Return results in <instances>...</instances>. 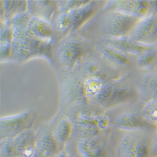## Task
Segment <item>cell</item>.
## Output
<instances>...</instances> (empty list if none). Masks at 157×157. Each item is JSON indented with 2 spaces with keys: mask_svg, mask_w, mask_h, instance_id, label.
I'll return each instance as SVG.
<instances>
[{
  "mask_svg": "<svg viewBox=\"0 0 157 157\" xmlns=\"http://www.w3.org/2000/svg\"><path fill=\"white\" fill-rule=\"evenodd\" d=\"M13 29L14 30V38L11 44L13 59L22 62L36 57L52 60V42L34 38L28 35L23 29Z\"/></svg>",
  "mask_w": 157,
  "mask_h": 157,
  "instance_id": "6da1fadb",
  "label": "cell"
},
{
  "mask_svg": "<svg viewBox=\"0 0 157 157\" xmlns=\"http://www.w3.org/2000/svg\"><path fill=\"white\" fill-rule=\"evenodd\" d=\"M36 119V114L33 111L2 117L0 119L1 140L15 138L25 131L31 129Z\"/></svg>",
  "mask_w": 157,
  "mask_h": 157,
  "instance_id": "7a4b0ae2",
  "label": "cell"
},
{
  "mask_svg": "<svg viewBox=\"0 0 157 157\" xmlns=\"http://www.w3.org/2000/svg\"><path fill=\"white\" fill-rule=\"evenodd\" d=\"M128 36L141 44L155 47L157 44V14L149 13L140 19Z\"/></svg>",
  "mask_w": 157,
  "mask_h": 157,
  "instance_id": "3957f363",
  "label": "cell"
},
{
  "mask_svg": "<svg viewBox=\"0 0 157 157\" xmlns=\"http://www.w3.org/2000/svg\"><path fill=\"white\" fill-rule=\"evenodd\" d=\"M139 18L117 11H109L106 21V29L109 37L119 38L128 36Z\"/></svg>",
  "mask_w": 157,
  "mask_h": 157,
  "instance_id": "277c9868",
  "label": "cell"
},
{
  "mask_svg": "<svg viewBox=\"0 0 157 157\" xmlns=\"http://www.w3.org/2000/svg\"><path fill=\"white\" fill-rule=\"evenodd\" d=\"M106 10L117 11L139 19L149 14L148 1L144 0H114L108 1L104 6Z\"/></svg>",
  "mask_w": 157,
  "mask_h": 157,
  "instance_id": "5b68a950",
  "label": "cell"
},
{
  "mask_svg": "<svg viewBox=\"0 0 157 157\" xmlns=\"http://www.w3.org/2000/svg\"><path fill=\"white\" fill-rule=\"evenodd\" d=\"M150 147L144 138L128 135L120 141L117 148V157H148Z\"/></svg>",
  "mask_w": 157,
  "mask_h": 157,
  "instance_id": "8992f818",
  "label": "cell"
},
{
  "mask_svg": "<svg viewBox=\"0 0 157 157\" xmlns=\"http://www.w3.org/2000/svg\"><path fill=\"white\" fill-rule=\"evenodd\" d=\"M96 116L81 114L72 125V136L78 141L96 137L100 132Z\"/></svg>",
  "mask_w": 157,
  "mask_h": 157,
  "instance_id": "52a82bcc",
  "label": "cell"
},
{
  "mask_svg": "<svg viewBox=\"0 0 157 157\" xmlns=\"http://www.w3.org/2000/svg\"><path fill=\"white\" fill-rule=\"evenodd\" d=\"M86 48L84 44L71 40L62 44L58 49L60 63L65 67L72 69L85 54Z\"/></svg>",
  "mask_w": 157,
  "mask_h": 157,
  "instance_id": "ba28073f",
  "label": "cell"
},
{
  "mask_svg": "<svg viewBox=\"0 0 157 157\" xmlns=\"http://www.w3.org/2000/svg\"><path fill=\"white\" fill-rule=\"evenodd\" d=\"M28 35L39 40L52 42L54 36V31L48 21L42 18L33 16L23 29Z\"/></svg>",
  "mask_w": 157,
  "mask_h": 157,
  "instance_id": "9c48e42d",
  "label": "cell"
},
{
  "mask_svg": "<svg viewBox=\"0 0 157 157\" xmlns=\"http://www.w3.org/2000/svg\"><path fill=\"white\" fill-rule=\"evenodd\" d=\"M64 100L70 104H79L87 99L84 88V81L77 77H70L63 86Z\"/></svg>",
  "mask_w": 157,
  "mask_h": 157,
  "instance_id": "30bf717a",
  "label": "cell"
},
{
  "mask_svg": "<svg viewBox=\"0 0 157 157\" xmlns=\"http://www.w3.org/2000/svg\"><path fill=\"white\" fill-rule=\"evenodd\" d=\"M14 140L17 148V157H32L38 150L37 139L32 129L21 133Z\"/></svg>",
  "mask_w": 157,
  "mask_h": 157,
  "instance_id": "8fae6325",
  "label": "cell"
},
{
  "mask_svg": "<svg viewBox=\"0 0 157 157\" xmlns=\"http://www.w3.org/2000/svg\"><path fill=\"white\" fill-rule=\"evenodd\" d=\"M150 124H151L144 118L141 114L136 112L123 113L117 116L114 121V125L116 128L128 132L141 129Z\"/></svg>",
  "mask_w": 157,
  "mask_h": 157,
  "instance_id": "7c38bea8",
  "label": "cell"
},
{
  "mask_svg": "<svg viewBox=\"0 0 157 157\" xmlns=\"http://www.w3.org/2000/svg\"><path fill=\"white\" fill-rule=\"evenodd\" d=\"M108 44V45L120 50L125 54L136 55L137 56L143 53V52L153 47L141 44L133 40L128 36L119 38L109 37Z\"/></svg>",
  "mask_w": 157,
  "mask_h": 157,
  "instance_id": "4fadbf2b",
  "label": "cell"
},
{
  "mask_svg": "<svg viewBox=\"0 0 157 157\" xmlns=\"http://www.w3.org/2000/svg\"><path fill=\"white\" fill-rule=\"evenodd\" d=\"M96 11V2L90 1L89 3L81 7L68 11L72 23V32L81 28L94 15Z\"/></svg>",
  "mask_w": 157,
  "mask_h": 157,
  "instance_id": "5bb4252c",
  "label": "cell"
},
{
  "mask_svg": "<svg viewBox=\"0 0 157 157\" xmlns=\"http://www.w3.org/2000/svg\"><path fill=\"white\" fill-rule=\"evenodd\" d=\"M77 150L82 157H105L106 155L105 148L97 136L79 141Z\"/></svg>",
  "mask_w": 157,
  "mask_h": 157,
  "instance_id": "9a60e30c",
  "label": "cell"
},
{
  "mask_svg": "<svg viewBox=\"0 0 157 157\" xmlns=\"http://www.w3.org/2000/svg\"><path fill=\"white\" fill-rule=\"evenodd\" d=\"M28 11V1H0L1 21H8L15 15Z\"/></svg>",
  "mask_w": 157,
  "mask_h": 157,
  "instance_id": "2e32d148",
  "label": "cell"
},
{
  "mask_svg": "<svg viewBox=\"0 0 157 157\" xmlns=\"http://www.w3.org/2000/svg\"><path fill=\"white\" fill-rule=\"evenodd\" d=\"M134 96L133 91L126 87H114L111 94L103 108H109L132 99Z\"/></svg>",
  "mask_w": 157,
  "mask_h": 157,
  "instance_id": "e0dca14e",
  "label": "cell"
},
{
  "mask_svg": "<svg viewBox=\"0 0 157 157\" xmlns=\"http://www.w3.org/2000/svg\"><path fill=\"white\" fill-rule=\"evenodd\" d=\"M101 54L104 59L115 65L126 66L130 63L129 60L125 54L108 45L102 48Z\"/></svg>",
  "mask_w": 157,
  "mask_h": 157,
  "instance_id": "ac0fdd59",
  "label": "cell"
},
{
  "mask_svg": "<svg viewBox=\"0 0 157 157\" xmlns=\"http://www.w3.org/2000/svg\"><path fill=\"white\" fill-rule=\"evenodd\" d=\"M36 146L45 157H50L57 153L59 145L53 135L47 134L37 141Z\"/></svg>",
  "mask_w": 157,
  "mask_h": 157,
  "instance_id": "d6986e66",
  "label": "cell"
},
{
  "mask_svg": "<svg viewBox=\"0 0 157 157\" xmlns=\"http://www.w3.org/2000/svg\"><path fill=\"white\" fill-rule=\"evenodd\" d=\"M72 133V124L65 117L62 118L57 124L53 135L58 144L63 145Z\"/></svg>",
  "mask_w": 157,
  "mask_h": 157,
  "instance_id": "ffe728a7",
  "label": "cell"
},
{
  "mask_svg": "<svg viewBox=\"0 0 157 157\" xmlns=\"http://www.w3.org/2000/svg\"><path fill=\"white\" fill-rule=\"evenodd\" d=\"M36 6L38 15L36 17L42 18L48 21L53 15L55 8H58L57 2L54 1H33Z\"/></svg>",
  "mask_w": 157,
  "mask_h": 157,
  "instance_id": "44dd1931",
  "label": "cell"
},
{
  "mask_svg": "<svg viewBox=\"0 0 157 157\" xmlns=\"http://www.w3.org/2000/svg\"><path fill=\"white\" fill-rule=\"evenodd\" d=\"M157 62V50L155 47H151L148 50L143 52L138 56L136 63L141 69H145L155 65Z\"/></svg>",
  "mask_w": 157,
  "mask_h": 157,
  "instance_id": "7402d4cb",
  "label": "cell"
},
{
  "mask_svg": "<svg viewBox=\"0 0 157 157\" xmlns=\"http://www.w3.org/2000/svg\"><path fill=\"white\" fill-rule=\"evenodd\" d=\"M105 84L102 80L95 77H88L84 81L85 93L87 99H94Z\"/></svg>",
  "mask_w": 157,
  "mask_h": 157,
  "instance_id": "603a6c76",
  "label": "cell"
},
{
  "mask_svg": "<svg viewBox=\"0 0 157 157\" xmlns=\"http://www.w3.org/2000/svg\"><path fill=\"white\" fill-rule=\"evenodd\" d=\"M141 115L148 123L157 126V101L148 100L142 108Z\"/></svg>",
  "mask_w": 157,
  "mask_h": 157,
  "instance_id": "cb8c5ba5",
  "label": "cell"
},
{
  "mask_svg": "<svg viewBox=\"0 0 157 157\" xmlns=\"http://www.w3.org/2000/svg\"><path fill=\"white\" fill-rule=\"evenodd\" d=\"M0 156L1 157H17V148L14 138L1 140Z\"/></svg>",
  "mask_w": 157,
  "mask_h": 157,
  "instance_id": "d4e9b609",
  "label": "cell"
},
{
  "mask_svg": "<svg viewBox=\"0 0 157 157\" xmlns=\"http://www.w3.org/2000/svg\"><path fill=\"white\" fill-rule=\"evenodd\" d=\"M56 27L62 34H67L72 32V23L68 11L60 13L57 20Z\"/></svg>",
  "mask_w": 157,
  "mask_h": 157,
  "instance_id": "484cf974",
  "label": "cell"
},
{
  "mask_svg": "<svg viewBox=\"0 0 157 157\" xmlns=\"http://www.w3.org/2000/svg\"><path fill=\"white\" fill-rule=\"evenodd\" d=\"M59 10L62 12H67L79 7H81L90 1L89 0H64V1H56Z\"/></svg>",
  "mask_w": 157,
  "mask_h": 157,
  "instance_id": "4316f807",
  "label": "cell"
},
{
  "mask_svg": "<svg viewBox=\"0 0 157 157\" xmlns=\"http://www.w3.org/2000/svg\"><path fill=\"white\" fill-rule=\"evenodd\" d=\"M14 38V30L6 22L1 21L0 25V44H11Z\"/></svg>",
  "mask_w": 157,
  "mask_h": 157,
  "instance_id": "83f0119b",
  "label": "cell"
},
{
  "mask_svg": "<svg viewBox=\"0 0 157 157\" xmlns=\"http://www.w3.org/2000/svg\"><path fill=\"white\" fill-rule=\"evenodd\" d=\"M0 57L2 62L12 58L11 44H0Z\"/></svg>",
  "mask_w": 157,
  "mask_h": 157,
  "instance_id": "f1b7e54d",
  "label": "cell"
},
{
  "mask_svg": "<svg viewBox=\"0 0 157 157\" xmlns=\"http://www.w3.org/2000/svg\"><path fill=\"white\" fill-rule=\"evenodd\" d=\"M145 87L148 91L151 93V97L155 91L157 89V77H151L145 83Z\"/></svg>",
  "mask_w": 157,
  "mask_h": 157,
  "instance_id": "f546056e",
  "label": "cell"
},
{
  "mask_svg": "<svg viewBox=\"0 0 157 157\" xmlns=\"http://www.w3.org/2000/svg\"><path fill=\"white\" fill-rule=\"evenodd\" d=\"M149 13L157 14V1H148Z\"/></svg>",
  "mask_w": 157,
  "mask_h": 157,
  "instance_id": "4dcf8cb0",
  "label": "cell"
},
{
  "mask_svg": "<svg viewBox=\"0 0 157 157\" xmlns=\"http://www.w3.org/2000/svg\"><path fill=\"white\" fill-rule=\"evenodd\" d=\"M153 149L156 152H157V129H156V135L155 136V138L153 141Z\"/></svg>",
  "mask_w": 157,
  "mask_h": 157,
  "instance_id": "1f68e13d",
  "label": "cell"
},
{
  "mask_svg": "<svg viewBox=\"0 0 157 157\" xmlns=\"http://www.w3.org/2000/svg\"><path fill=\"white\" fill-rule=\"evenodd\" d=\"M150 99H152L157 101V89L153 93V94H152V96H151Z\"/></svg>",
  "mask_w": 157,
  "mask_h": 157,
  "instance_id": "d6a6232c",
  "label": "cell"
},
{
  "mask_svg": "<svg viewBox=\"0 0 157 157\" xmlns=\"http://www.w3.org/2000/svg\"><path fill=\"white\" fill-rule=\"evenodd\" d=\"M57 157H69V156H67L65 153H62L59 154Z\"/></svg>",
  "mask_w": 157,
  "mask_h": 157,
  "instance_id": "836d02e7",
  "label": "cell"
},
{
  "mask_svg": "<svg viewBox=\"0 0 157 157\" xmlns=\"http://www.w3.org/2000/svg\"><path fill=\"white\" fill-rule=\"evenodd\" d=\"M154 66H155V71H157V62H156V63L154 65Z\"/></svg>",
  "mask_w": 157,
  "mask_h": 157,
  "instance_id": "e575fe53",
  "label": "cell"
},
{
  "mask_svg": "<svg viewBox=\"0 0 157 157\" xmlns=\"http://www.w3.org/2000/svg\"><path fill=\"white\" fill-rule=\"evenodd\" d=\"M155 48H156V49L157 50V44L155 45Z\"/></svg>",
  "mask_w": 157,
  "mask_h": 157,
  "instance_id": "d590c367",
  "label": "cell"
},
{
  "mask_svg": "<svg viewBox=\"0 0 157 157\" xmlns=\"http://www.w3.org/2000/svg\"><path fill=\"white\" fill-rule=\"evenodd\" d=\"M54 156H50V157H54Z\"/></svg>",
  "mask_w": 157,
  "mask_h": 157,
  "instance_id": "8d00e7d4",
  "label": "cell"
}]
</instances>
